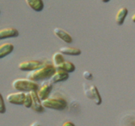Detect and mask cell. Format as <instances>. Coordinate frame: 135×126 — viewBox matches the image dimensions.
Here are the masks:
<instances>
[{"instance_id":"1","label":"cell","mask_w":135,"mask_h":126,"mask_svg":"<svg viewBox=\"0 0 135 126\" xmlns=\"http://www.w3.org/2000/svg\"><path fill=\"white\" fill-rule=\"evenodd\" d=\"M56 71L57 68L53 64H44L40 68L31 71L27 75V78L34 82L42 81V80L46 81L47 79H51Z\"/></svg>"},{"instance_id":"2","label":"cell","mask_w":135,"mask_h":126,"mask_svg":"<svg viewBox=\"0 0 135 126\" xmlns=\"http://www.w3.org/2000/svg\"><path fill=\"white\" fill-rule=\"evenodd\" d=\"M12 87L15 90L23 92H31L32 91H36L39 88V85L36 82L31 81L30 79L17 78L12 82Z\"/></svg>"},{"instance_id":"3","label":"cell","mask_w":135,"mask_h":126,"mask_svg":"<svg viewBox=\"0 0 135 126\" xmlns=\"http://www.w3.org/2000/svg\"><path fill=\"white\" fill-rule=\"evenodd\" d=\"M84 93L86 96V98L93 101L96 105H100L102 103V98L100 94V92L95 85H90L86 82L83 83Z\"/></svg>"},{"instance_id":"4","label":"cell","mask_w":135,"mask_h":126,"mask_svg":"<svg viewBox=\"0 0 135 126\" xmlns=\"http://www.w3.org/2000/svg\"><path fill=\"white\" fill-rule=\"evenodd\" d=\"M41 103L44 108L56 109V110H63L68 105L65 99H63L62 98H58V97L47 98L45 100H42Z\"/></svg>"},{"instance_id":"5","label":"cell","mask_w":135,"mask_h":126,"mask_svg":"<svg viewBox=\"0 0 135 126\" xmlns=\"http://www.w3.org/2000/svg\"><path fill=\"white\" fill-rule=\"evenodd\" d=\"M43 62L38 60H29L20 62L18 65L19 69L25 71H33L43 66Z\"/></svg>"},{"instance_id":"6","label":"cell","mask_w":135,"mask_h":126,"mask_svg":"<svg viewBox=\"0 0 135 126\" xmlns=\"http://www.w3.org/2000/svg\"><path fill=\"white\" fill-rule=\"evenodd\" d=\"M52 90V82L51 81L46 80L39 86V88L37 90V94L39 96L40 99L45 100L49 98V95Z\"/></svg>"},{"instance_id":"7","label":"cell","mask_w":135,"mask_h":126,"mask_svg":"<svg viewBox=\"0 0 135 126\" xmlns=\"http://www.w3.org/2000/svg\"><path fill=\"white\" fill-rule=\"evenodd\" d=\"M25 98V92H12L7 96V101L11 104L15 105H23Z\"/></svg>"},{"instance_id":"8","label":"cell","mask_w":135,"mask_h":126,"mask_svg":"<svg viewBox=\"0 0 135 126\" xmlns=\"http://www.w3.org/2000/svg\"><path fill=\"white\" fill-rule=\"evenodd\" d=\"M32 98V105H31V109L37 113H42L44 112V107L42 106L41 100L40 99L39 96L37 94L36 91H32L30 92Z\"/></svg>"},{"instance_id":"9","label":"cell","mask_w":135,"mask_h":126,"mask_svg":"<svg viewBox=\"0 0 135 126\" xmlns=\"http://www.w3.org/2000/svg\"><path fill=\"white\" fill-rule=\"evenodd\" d=\"M18 29L12 27H7L0 29V40L7 39V38H15L19 36Z\"/></svg>"},{"instance_id":"10","label":"cell","mask_w":135,"mask_h":126,"mask_svg":"<svg viewBox=\"0 0 135 126\" xmlns=\"http://www.w3.org/2000/svg\"><path fill=\"white\" fill-rule=\"evenodd\" d=\"M69 78V73L66 72L65 71L57 68L56 72H55L52 77H51V82L52 83H57V82H64Z\"/></svg>"},{"instance_id":"11","label":"cell","mask_w":135,"mask_h":126,"mask_svg":"<svg viewBox=\"0 0 135 126\" xmlns=\"http://www.w3.org/2000/svg\"><path fill=\"white\" fill-rule=\"evenodd\" d=\"M53 33L57 37H58L60 40L66 42L68 44L72 43V41H73L72 36L66 30H64V29H62L61 28H55L53 29Z\"/></svg>"},{"instance_id":"12","label":"cell","mask_w":135,"mask_h":126,"mask_svg":"<svg viewBox=\"0 0 135 126\" xmlns=\"http://www.w3.org/2000/svg\"><path fill=\"white\" fill-rule=\"evenodd\" d=\"M14 45L9 43V42H6V43H3L2 45H0V59L9 55L14 50Z\"/></svg>"},{"instance_id":"13","label":"cell","mask_w":135,"mask_h":126,"mask_svg":"<svg viewBox=\"0 0 135 126\" xmlns=\"http://www.w3.org/2000/svg\"><path fill=\"white\" fill-rule=\"evenodd\" d=\"M128 8L125 7H122L118 9V11L117 12L116 17H115V20L117 25H122L124 23L125 19L127 15H128Z\"/></svg>"},{"instance_id":"14","label":"cell","mask_w":135,"mask_h":126,"mask_svg":"<svg viewBox=\"0 0 135 126\" xmlns=\"http://www.w3.org/2000/svg\"><path fill=\"white\" fill-rule=\"evenodd\" d=\"M27 5L36 12H41L44 8V3L42 0H25Z\"/></svg>"},{"instance_id":"15","label":"cell","mask_w":135,"mask_h":126,"mask_svg":"<svg viewBox=\"0 0 135 126\" xmlns=\"http://www.w3.org/2000/svg\"><path fill=\"white\" fill-rule=\"evenodd\" d=\"M59 52L64 55H69V56H79L81 54V50L76 47H71V46H62L59 49Z\"/></svg>"},{"instance_id":"16","label":"cell","mask_w":135,"mask_h":126,"mask_svg":"<svg viewBox=\"0 0 135 126\" xmlns=\"http://www.w3.org/2000/svg\"><path fill=\"white\" fill-rule=\"evenodd\" d=\"M57 68V69H61L62 71H65L66 72H68V73H70V72H74V71H75V69H76V67H75V66H74V64L73 62L65 61L64 62H62V64L59 65Z\"/></svg>"},{"instance_id":"17","label":"cell","mask_w":135,"mask_h":126,"mask_svg":"<svg viewBox=\"0 0 135 126\" xmlns=\"http://www.w3.org/2000/svg\"><path fill=\"white\" fill-rule=\"evenodd\" d=\"M65 61V59L64 56H63V54H62L61 52H56L53 54L52 56V62H53V65L55 66V67H57L62 64V62Z\"/></svg>"},{"instance_id":"18","label":"cell","mask_w":135,"mask_h":126,"mask_svg":"<svg viewBox=\"0 0 135 126\" xmlns=\"http://www.w3.org/2000/svg\"><path fill=\"white\" fill-rule=\"evenodd\" d=\"M23 105H24L25 108H31L32 98H31V95L30 92H25V101H24Z\"/></svg>"},{"instance_id":"19","label":"cell","mask_w":135,"mask_h":126,"mask_svg":"<svg viewBox=\"0 0 135 126\" xmlns=\"http://www.w3.org/2000/svg\"><path fill=\"white\" fill-rule=\"evenodd\" d=\"M6 112V106L5 103H4V100L2 94L0 93V113H4Z\"/></svg>"},{"instance_id":"20","label":"cell","mask_w":135,"mask_h":126,"mask_svg":"<svg viewBox=\"0 0 135 126\" xmlns=\"http://www.w3.org/2000/svg\"><path fill=\"white\" fill-rule=\"evenodd\" d=\"M83 77H84V79L90 80V81H91V80H93V78H94V77H93V74L90 72V71H84Z\"/></svg>"},{"instance_id":"21","label":"cell","mask_w":135,"mask_h":126,"mask_svg":"<svg viewBox=\"0 0 135 126\" xmlns=\"http://www.w3.org/2000/svg\"><path fill=\"white\" fill-rule=\"evenodd\" d=\"M62 126H75V124L71 121H66L62 124Z\"/></svg>"},{"instance_id":"22","label":"cell","mask_w":135,"mask_h":126,"mask_svg":"<svg viewBox=\"0 0 135 126\" xmlns=\"http://www.w3.org/2000/svg\"><path fill=\"white\" fill-rule=\"evenodd\" d=\"M30 126H41V124L39 123V122L36 121V122H33V123L31 125H30Z\"/></svg>"},{"instance_id":"23","label":"cell","mask_w":135,"mask_h":126,"mask_svg":"<svg viewBox=\"0 0 135 126\" xmlns=\"http://www.w3.org/2000/svg\"><path fill=\"white\" fill-rule=\"evenodd\" d=\"M132 21L133 23H135V14H133V16H132Z\"/></svg>"},{"instance_id":"24","label":"cell","mask_w":135,"mask_h":126,"mask_svg":"<svg viewBox=\"0 0 135 126\" xmlns=\"http://www.w3.org/2000/svg\"><path fill=\"white\" fill-rule=\"evenodd\" d=\"M101 2H103V3H108L110 0H100Z\"/></svg>"}]
</instances>
